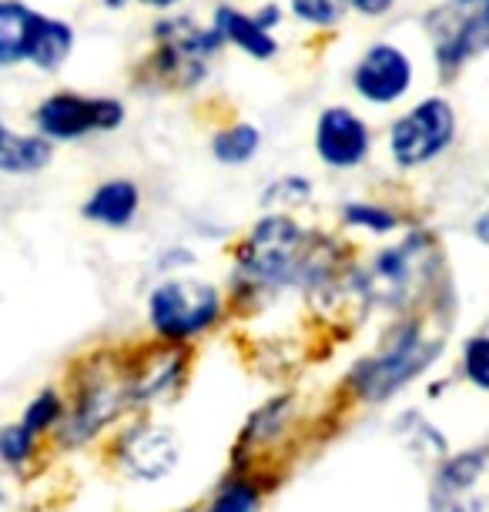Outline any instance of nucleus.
<instances>
[{
  "label": "nucleus",
  "instance_id": "nucleus-13",
  "mask_svg": "<svg viewBox=\"0 0 489 512\" xmlns=\"http://www.w3.org/2000/svg\"><path fill=\"white\" fill-rule=\"evenodd\" d=\"M124 462L134 476L141 479H161L178 466V439L165 425H141L134 429L121 446Z\"/></svg>",
  "mask_w": 489,
  "mask_h": 512
},
{
  "label": "nucleus",
  "instance_id": "nucleus-10",
  "mask_svg": "<svg viewBox=\"0 0 489 512\" xmlns=\"http://www.w3.org/2000/svg\"><path fill=\"white\" fill-rule=\"evenodd\" d=\"M486 469L489 459L483 449L463 452L449 459L436 482L433 512H489L486 509Z\"/></svg>",
  "mask_w": 489,
  "mask_h": 512
},
{
  "label": "nucleus",
  "instance_id": "nucleus-24",
  "mask_svg": "<svg viewBox=\"0 0 489 512\" xmlns=\"http://www.w3.org/2000/svg\"><path fill=\"white\" fill-rule=\"evenodd\" d=\"M255 489L245 486V482H235V486H228L222 496L215 499V506L208 512H255Z\"/></svg>",
  "mask_w": 489,
  "mask_h": 512
},
{
  "label": "nucleus",
  "instance_id": "nucleus-21",
  "mask_svg": "<svg viewBox=\"0 0 489 512\" xmlns=\"http://www.w3.org/2000/svg\"><path fill=\"white\" fill-rule=\"evenodd\" d=\"M345 221L356 228H369L382 235V231H392L396 228V215L379 205H345Z\"/></svg>",
  "mask_w": 489,
  "mask_h": 512
},
{
  "label": "nucleus",
  "instance_id": "nucleus-11",
  "mask_svg": "<svg viewBox=\"0 0 489 512\" xmlns=\"http://www.w3.org/2000/svg\"><path fill=\"white\" fill-rule=\"evenodd\" d=\"M356 91L372 104H392L409 91L412 61L392 44H372L356 64Z\"/></svg>",
  "mask_w": 489,
  "mask_h": 512
},
{
  "label": "nucleus",
  "instance_id": "nucleus-14",
  "mask_svg": "<svg viewBox=\"0 0 489 512\" xmlns=\"http://www.w3.org/2000/svg\"><path fill=\"white\" fill-rule=\"evenodd\" d=\"M124 395H128V392L118 389V385H111V382L88 389V392L81 395L78 409H74V415H71V422H67V436L64 439L71 442V446H78V442L91 439L94 432L101 429V425H108L114 415L121 412Z\"/></svg>",
  "mask_w": 489,
  "mask_h": 512
},
{
  "label": "nucleus",
  "instance_id": "nucleus-16",
  "mask_svg": "<svg viewBox=\"0 0 489 512\" xmlns=\"http://www.w3.org/2000/svg\"><path fill=\"white\" fill-rule=\"evenodd\" d=\"M134 211H138V188H134L131 181L118 178V181L101 185L88 198L84 218L101 221V225H108V228H124L134 218Z\"/></svg>",
  "mask_w": 489,
  "mask_h": 512
},
{
  "label": "nucleus",
  "instance_id": "nucleus-7",
  "mask_svg": "<svg viewBox=\"0 0 489 512\" xmlns=\"http://www.w3.org/2000/svg\"><path fill=\"white\" fill-rule=\"evenodd\" d=\"M433 268H436L433 238L416 231V235H409L402 245L382 251L376 258V265H372L366 288L372 295H379L382 302L399 305V302H406L419 285L429 282Z\"/></svg>",
  "mask_w": 489,
  "mask_h": 512
},
{
  "label": "nucleus",
  "instance_id": "nucleus-1",
  "mask_svg": "<svg viewBox=\"0 0 489 512\" xmlns=\"http://www.w3.org/2000/svg\"><path fill=\"white\" fill-rule=\"evenodd\" d=\"M74 31L64 21L44 17L24 4H0V64L34 61L54 71L67 61Z\"/></svg>",
  "mask_w": 489,
  "mask_h": 512
},
{
  "label": "nucleus",
  "instance_id": "nucleus-25",
  "mask_svg": "<svg viewBox=\"0 0 489 512\" xmlns=\"http://www.w3.org/2000/svg\"><path fill=\"white\" fill-rule=\"evenodd\" d=\"M392 4H396V0H352V7L362 14H386Z\"/></svg>",
  "mask_w": 489,
  "mask_h": 512
},
{
  "label": "nucleus",
  "instance_id": "nucleus-9",
  "mask_svg": "<svg viewBox=\"0 0 489 512\" xmlns=\"http://www.w3.org/2000/svg\"><path fill=\"white\" fill-rule=\"evenodd\" d=\"M37 128L44 138L74 141L91 131H114L124 121L121 101L114 98H81V94H51L37 108Z\"/></svg>",
  "mask_w": 489,
  "mask_h": 512
},
{
  "label": "nucleus",
  "instance_id": "nucleus-22",
  "mask_svg": "<svg viewBox=\"0 0 489 512\" xmlns=\"http://www.w3.org/2000/svg\"><path fill=\"white\" fill-rule=\"evenodd\" d=\"M463 362H466V375L473 379V385L486 389L489 385V342H486V335L469 338Z\"/></svg>",
  "mask_w": 489,
  "mask_h": 512
},
{
  "label": "nucleus",
  "instance_id": "nucleus-26",
  "mask_svg": "<svg viewBox=\"0 0 489 512\" xmlns=\"http://www.w3.org/2000/svg\"><path fill=\"white\" fill-rule=\"evenodd\" d=\"M17 506V496L7 489V482H0V512H14Z\"/></svg>",
  "mask_w": 489,
  "mask_h": 512
},
{
  "label": "nucleus",
  "instance_id": "nucleus-27",
  "mask_svg": "<svg viewBox=\"0 0 489 512\" xmlns=\"http://www.w3.org/2000/svg\"><path fill=\"white\" fill-rule=\"evenodd\" d=\"M255 24L262 27V31H268L272 24H278V7H265V11L255 17Z\"/></svg>",
  "mask_w": 489,
  "mask_h": 512
},
{
  "label": "nucleus",
  "instance_id": "nucleus-12",
  "mask_svg": "<svg viewBox=\"0 0 489 512\" xmlns=\"http://www.w3.org/2000/svg\"><path fill=\"white\" fill-rule=\"evenodd\" d=\"M315 148L319 158L332 168H356L369 154V128L345 108L322 111L319 128H315Z\"/></svg>",
  "mask_w": 489,
  "mask_h": 512
},
{
  "label": "nucleus",
  "instance_id": "nucleus-4",
  "mask_svg": "<svg viewBox=\"0 0 489 512\" xmlns=\"http://www.w3.org/2000/svg\"><path fill=\"white\" fill-rule=\"evenodd\" d=\"M222 315V298L205 282H165L151 295V325L168 342L205 332Z\"/></svg>",
  "mask_w": 489,
  "mask_h": 512
},
{
  "label": "nucleus",
  "instance_id": "nucleus-5",
  "mask_svg": "<svg viewBox=\"0 0 489 512\" xmlns=\"http://www.w3.org/2000/svg\"><path fill=\"white\" fill-rule=\"evenodd\" d=\"M486 0H446L429 14L436 61L446 77H453L469 57L483 54L486 47Z\"/></svg>",
  "mask_w": 489,
  "mask_h": 512
},
{
  "label": "nucleus",
  "instance_id": "nucleus-8",
  "mask_svg": "<svg viewBox=\"0 0 489 512\" xmlns=\"http://www.w3.org/2000/svg\"><path fill=\"white\" fill-rule=\"evenodd\" d=\"M456 134V114L443 98H426L416 104L406 118L392 124V154L402 168H416V164L433 161L436 154L449 148Z\"/></svg>",
  "mask_w": 489,
  "mask_h": 512
},
{
  "label": "nucleus",
  "instance_id": "nucleus-23",
  "mask_svg": "<svg viewBox=\"0 0 489 512\" xmlns=\"http://www.w3.org/2000/svg\"><path fill=\"white\" fill-rule=\"evenodd\" d=\"M31 449H34V436H27L21 425H11V429L0 432V459L7 466H21L31 456Z\"/></svg>",
  "mask_w": 489,
  "mask_h": 512
},
{
  "label": "nucleus",
  "instance_id": "nucleus-2",
  "mask_svg": "<svg viewBox=\"0 0 489 512\" xmlns=\"http://www.w3.org/2000/svg\"><path fill=\"white\" fill-rule=\"evenodd\" d=\"M242 265L245 272L272 285L295 282V278H302V272L319 268L309 245H305V231L282 215L258 221L242 245Z\"/></svg>",
  "mask_w": 489,
  "mask_h": 512
},
{
  "label": "nucleus",
  "instance_id": "nucleus-6",
  "mask_svg": "<svg viewBox=\"0 0 489 512\" xmlns=\"http://www.w3.org/2000/svg\"><path fill=\"white\" fill-rule=\"evenodd\" d=\"M158 51L151 57V67L171 84H191L205 74V64L218 47H222V34L205 31V27L191 24L188 17H175V21L158 24Z\"/></svg>",
  "mask_w": 489,
  "mask_h": 512
},
{
  "label": "nucleus",
  "instance_id": "nucleus-28",
  "mask_svg": "<svg viewBox=\"0 0 489 512\" xmlns=\"http://www.w3.org/2000/svg\"><path fill=\"white\" fill-rule=\"evenodd\" d=\"M145 4H151V7H168V4H175V0H145Z\"/></svg>",
  "mask_w": 489,
  "mask_h": 512
},
{
  "label": "nucleus",
  "instance_id": "nucleus-20",
  "mask_svg": "<svg viewBox=\"0 0 489 512\" xmlns=\"http://www.w3.org/2000/svg\"><path fill=\"white\" fill-rule=\"evenodd\" d=\"M57 419H61V399H57L54 392H41L31 402V409L24 412L21 429L27 432V436H37V432L47 429V425L57 422Z\"/></svg>",
  "mask_w": 489,
  "mask_h": 512
},
{
  "label": "nucleus",
  "instance_id": "nucleus-19",
  "mask_svg": "<svg viewBox=\"0 0 489 512\" xmlns=\"http://www.w3.org/2000/svg\"><path fill=\"white\" fill-rule=\"evenodd\" d=\"M349 7H352V0H292V11L315 27L339 24Z\"/></svg>",
  "mask_w": 489,
  "mask_h": 512
},
{
  "label": "nucleus",
  "instance_id": "nucleus-17",
  "mask_svg": "<svg viewBox=\"0 0 489 512\" xmlns=\"http://www.w3.org/2000/svg\"><path fill=\"white\" fill-rule=\"evenodd\" d=\"M215 31L222 34V41H232L252 57H272L278 51V44L268 37V31L255 24V17H248L232 7H218L215 11Z\"/></svg>",
  "mask_w": 489,
  "mask_h": 512
},
{
  "label": "nucleus",
  "instance_id": "nucleus-15",
  "mask_svg": "<svg viewBox=\"0 0 489 512\" xmlns=\"http://www.w3.org/2000/svg\"><path fill=\"white\" fill-rule=\"evenodd\" d=\"M51 161V141L41 134H17L0 121V171L7 175H34Z\"/></svg>",
  "mask_w": 489,
  "mask_h": 512
},
{
  "label": "nucleus",
  "instance_id": "nucleus-3",
  "mask_svg": "<svg viewBox=\"0 0 489 512\" xmlns=\"http://www.w3.org/2000/svg\"><path fill=\"white\" fill-rule=\"evenodd\" d=\"M439 349H443L439 338L423 335L419 325H406L402 335L379 355V359H369L359 365L352 382L359 385V392L366 395V399H389L399 385H406L412 375L423 372L439 355Z\"/></svg>",
  "mask_w": 489,
  "mask_h": 512
},
{
  "label": "nucleus",
  "instance_id": "nucleus-18",
  "mask_svg": "<svg viewBox=\"0 0 489 512\" xmlns=\"http://www.w3.org/2000/svg\"><path fill=\"white\" fill-rule=\"evenodd\" d=\"M258 144H262L258 128H252V124H232V128H225L222 134H215L212 151H215V158L225 164H245L255 158Z\"/></svg>",
  "mask_w": 489,
  "mask_h": 512
}]
</instances>
